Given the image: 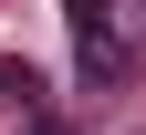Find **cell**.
Masks as SVG:
<instances>
[{
  "mask_svg": "<svg viewBox=\"0 0 146 135\" xmlns=\"http://www.w3.org/2000/svg\"><path fill=\"white\" fill-rule=\"evenodd\" d=\"M63 21H73V42H104L115 31V0H63Z\"/></svg>",
  "mask_w": 146,
  "mask_h": 135,
  "instance_id": "obj_1",
  "label": "cell"
},
{
  "mask_svg": "<svg viewBox=\"0 0 146 135\" xmlns=\"http://www.w3.org/2000/svg\"><path fill=\"white\" fill-rule=\"evenodd\" d=\"M73 63H84V83L104 94V83H115V73H125V52H115V31H104V42H84V52H73Z\"/></svg>",
  "mask_w": 146,
  "mask_h": 135,
  "instance_id": "obj_2",
  "label": "cell"
}]
</instances>
